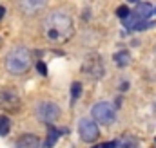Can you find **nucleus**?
<instances>
[{"instance_id":"obj_22","label":"nucleus","mask_w":156,"mask_h":148,"mask_svg":"<svg viewBox=\"0 0 156 148\" xmlns=\"http://www.w3.org/2000/svg\"><path fill=\"white\" fill-rule=\"evenodd\" d=\"M154 13H156V9H154Z\"/></svg>"},{"instance_id":"obj_7","label":"nucleus","mask_w":156,"mask_h":148,"mask_svg":"<svg viewBox=\"0 0 156 148\" xmlns=\"http://www.w3.org/2000/svg\"><path fill=\"white\" fill-rule=\"evenodd\" d=\"M22 107L20 96L13 89H2L0 90V109L5 112H18Z\"/></svg>"},{"instance_id":"obj_15","label":"nucleus","mask_w":156,"mask_h":148,"mask_svg":"<svg viewBox=\"0 0 156 148\" xmlns=\"http://www.w3.org/2000/svg\"><path fill=\"white\" fill-rule=\"evenodd\" d=\"M80 94H82V85H80V83H73V85H71V105L76 103V99L80 98Z\"/></svg>"},{"instance_id":"obj_4","label":"nucleus","mask_w":156,"mask_h":148,"mask_svg":"<svg viewBox=\"0 0 156 148\" xmlns=\"http://www.w3.org/2000/svg\"><path fill=\"white\" fill-rule=\"evenodd\" d=\"M35 116L45 125H53L60 117V107L53 101H40L35 109Z\"/></svg>"},{"instance_id":"obj_21","label":"nucleus","mask_w":156,"mask_h":148,"mask_svg":"<svg viewBox=\"0 0 156 148\" xmlns=\"http://www.w3.org/2000/svg\"><path fill=\"white\" fill-rule=\"evenodd\" d=\"M154 143H156V137H154Z\"/></svg>"},{"instance_id":"obj_8","label":"nucleus","mask_w":156,"mask_h":148,"mask_svg":"<svg viewBox=\"0 0 156 148\" xmlns=\"http://www.w3.org/2000/svg\"><path fill=\"white\" fill-rule=\"evenodd\" d=\"M45 5V0H18V9L24 15H33Z\"/></svg>"},{"instance_id":"obj_2","label":"nucleus","mask_w":156,"mask_h":148,"mask_svg":"<svg viewBox=\"0 0 156 148\" xmlns=\"http://www.w3.org/2000/svg\"><path fill=\"white\" fill-rule=\"evenodd\" d=\"M4 65H5V71L13 76H22L26 74L31 67H33V52L24 47V45H18L15 49H11L7 54H5V60H4Z\"/></svg>"},{"instance_id":"obj_3","label":"nucleus","mask_w":156,"mask_h":148,"mask_svg":"<svg viewBox=\"0 0 156 148\" xmlns=\"http://www.w3.org/2000/svg\"><path fill=\"white\" fill-rule=\"evenodd\" d=\"M104 62L98 54H87L83 63H82V74L87 78V79H102L104 78Z\"/></svg>"},{"instance_id":"obj_6","label":"nucleus","mask_w":156,"mask_h":148,"mask_svg":"<svg viewBox=\"0 0 156 148\" xmlns=\"http://www.w3.org/2000/svg\"><path fill=\"white\" fill-rule=\"evenodd\" d=\"M78 134L82 137V141L85 143H94L100 136V130H98V125L94 119L91 117H82L80 123H78Z\"/></svg>"},{"instance_id":"obj_18","label":"nucleus","mask_w":156,"mask_h":148,"mask_svg":"<svg viewBox=\"0 0 156 148\" xmlns=\"http://www.w3.org/2000/svg\"><path fill=\"white\" fill-rule=\"evenodd\" d=\"M4 15H5V7H2V5H0V20H2V16H4Z\"/></svg>"},{"instance_id":"obj_5","label":"nucleus","mask_w":156,"mask_h":148,"mask_svg":"<svg viewBox=\"0 0 156 148\" xmlns=\"http://www.w3.org/2000/svg\"><path fill=\"white\" fill-rule=\"evenodd\" d=\"M93 119L96 121V123H100V125H113L115 123V119H116V110H115V107L111 105V103H107V101H100V103H96L94 107H93Z\"/></svg>"},{"instance_id":"obj_14","label":"nucleus","mask_w":156,"mask_h":148,"mask_svg":"<svg viewBox=\"0 0 156 148\" xmlns=\"http://www.w3.org/2000/svg\"><path fill=\"white\" fill-rule=\"evenodd\" d=\"M9 128H11V121H9V117L7 116H0V136H5V134H9Z\"/></svg>"},{"instance_id":"obj_10","label":"nucleus","mask_w":156,"mask_h":148,"mask_svg":"<svg viewBox=\"0 0 156 148\" xmlns=\"http://www.w3.org/2000/svg\"><path fill=\"white\" fill-rule=\"evenodd\" d=\"M47 126H49V134H47V139H45L44 148H53L55 143H56V139H58L62 134H66L67 130H58V128H55L53 125H47Z\"/></svg>"},{"instance_id":"obj_9","label":"nucleus","mask_w":156,"mask_h":148,"mask_svg":"<svg viewBox=\"0 0 156 148\" xmlns=\"http://www.w3.org/2000/svg\"><path fill=\"white\" fill-rule=\"evenodd\" d=\"M16 148H40V137L35 134H24L16 139Z\"/></svg>"},{"instance_id":"obj_13","label":"nucleus","mask_w":156,"mask_h":148,"mask_svg":"<svg viewBox=\"0 0 156 148\" xmlns=\"http://www.w3.org/2000/svg\"><path fill=\"white\" fill-rule=\"evenodd\" d=\"M116 148H138V141L134 137H123L122 141H116Z\"/></svg>"},{"instance_id":"obj_16","label":"nucleus","mask_w":156,"mask_h":148,"mask_svg":"<svg viewBox=\"0 0 156 148\" xmlns=\"http://www.w3.org/2000/svg\"><path fill=\"white\" fill-rule=\"evenodd\" d=\"M116 15L122 18V20H123V18H127V16L131 15V11H129L125 5H122V7H118V9H116Z\"/></svg>"},{"instance_id":"obj_11","label":"nucleus","mask_w":156,"mask_h":148,"mask_svg":"<svg viewBox=\"0 0 156 148\" xmlns=\"http://www.w3.org/2000/svg\"><path fill=\"white\" fill-rule=\"evenodd\" d=\"M154 9H153V5L151 4H147V2H140V4H136V9L133 11L136 16H140L142 20H147L149 16H151V13H153Z\"/></svg>"},{"instance_id":"obj_1","label":"nucleus","mask_w":156,"mask_h":148,"mask_svg":"<svg viewBox=\"0 0 156 148\" xmlns=\"http://www.w3.org/2000/svg\"><path fill=\"white\" fill-rule=\"evenodd\" d=\"M73 33H75L73 20L69 13H66L64 9H53L42 20V35L49 42L64 43L73 36Z\"/></svg>"},{"instance_id":"obj_19","label":"nucleus","mask_w":156,"mask_h":148,"mask_svg":"<svg viewBox=\"0 0 156 148\" xmlns=\"http://www.w3.org/2000/svg\"><path fill=\"white\" fill-rule=\"evenodd\" d=\"M127 2H133V4H140V0H127Z\"/></svg>"},{"instance_id":"obj_17","label":"nucleus","mask_w":156,"mask_h":148,"mask_svg":"<svg viewBox=\"0 0 156 148\" xmlns=\"http://www.w3.org/2000/svg\"><path fill=\"white\" fill-rule=\"evenodd\" d=\"M37 67H38L40 74H44V76H45V74H47V71H45V65H44V63H38V65H37Z\"/></svg>"},{"instance_id":"obj_12","label":"nucleus","mask_w":156,"mask_h":148,"mask_svg":"<svg viewBox=\"0 0 156 148\" xmlns=\"http://www.w3.org/2000/svg\"><path fill=\"white\" fill-rule=\"evenodd\" d=\"M113 60H115V63L118 67H127L131 63V52L127 49H122V51H118L116 54L113 56Z\"/></svg>"},{"instance_id":"obj_20","label":"nucleus","mask_w":156,"mask_h":148,"mask_svg":"<svg viewBox=\"0 0 156 148\" xmlns=\"http://www.w3.org/2000/svg\"><path fill=\"white\" fill-rule=\"evenodd\" d=\"M93 148H102V145H98V146H93Z\"/></svg>"}]
</instances>
